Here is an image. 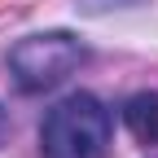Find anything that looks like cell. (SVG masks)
<instances>
[{"mask_svg":"<svg viewBox=\"0 0 158 158\" xmlns=\"http://www.w3.org/2000/svg\"><path fill=\"white\" fill-rule=\"evenodd\" d=\"M84 40L70 35V31H40V35H27L9 48V75L22 92H48L57 88L70 70L84 66Z\"/></svg>","mask_w":158,"mask_h":158,"instance_id":"cell-2","label":"cell"},{"mask_svg":"<svg viewBox=\"0 0 158 158\" xmlns=\"http://www.w3.org/2000/svg\"><path fill=\"white\" fill-rule=\"evenodd\" d=\"M114 114L92 92L62 97L40 123V158H106Z\"/></svg>","mask_w":158,"mask_h":158,"instance_id":"cell-1","label":"cell"},{"mask_svg":"<svg viewBox=\"0 0 158 158\" xmlns=\"http://www.w3.org/2000/svg\"><path fill=\"white\" fill-rule=\"evenodd\" d=\"M123 123L141 145H158V92H132L123 101Z\"/></svg>","mask_w":158,"mask_h":158,"instance_id":"cell-3","label":"cell"},{"mask_svg":"<svg viewBox=\"0 0 158 158\" xmlns=\"http://www.w3.org/2000/svg\"><path fill=\"white\" fill-rule=\"evenodd\" d=\"M0 136H5V110H0Z\"/></svg>","mask_w":158,"mask_h":158,"instance_id":"cell-4","label":"cell"}]
</instances>
